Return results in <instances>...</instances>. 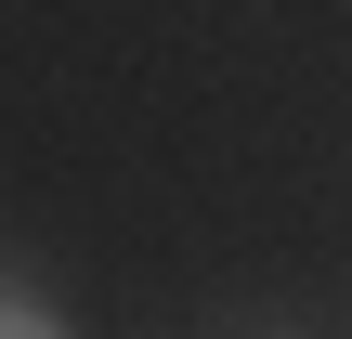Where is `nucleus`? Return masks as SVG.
<instances>
[{
  "instance_id": "1",
  "label": "nucleus",
  "mask_w": 352,
  "mask_h": 339,
  "mask_svg": "<svg viewBox=\"0 0 352 339\" xmlns=\"http://www.w3.org/2000/svg\"><path fill=\"white\" fill-rule=\"evenodd\" d=\"M0 339H78V327H65L39 287H0Z\"/></svg>"
}]
</instances>
